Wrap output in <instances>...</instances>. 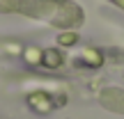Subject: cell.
<instances>
[{
  "instance_id": "1",
  "label": "cell",
  "mask_w": 124,
  "mask_h": 119,
  "mask_svg": "<svg viewBox=\"0 0 124 119\" xmlns=\"http://www.w3.org/2000/svg\"><path fill=\"white\" fill-rule=\"evenodd\" d=\"M44 64L51 66V69H53V66H60L62 64V55L58 53V50H46L44 53Z\"/></svg>"
},
{
  "instance_id": "2",
  "label": "cell",
  "mask_w": 124,
  "mask_h": 119,
  "mask_svg": "<svg viewBox=\"0 0 124 119\" xmlns=\"http://www.w3.org/2000/svg\"><path fill=\"white\" fill-rule=\"evenodd\" d=\"M76 41V35H64V37H60V44H74Z\"/></svg>"
}]
</instances>
